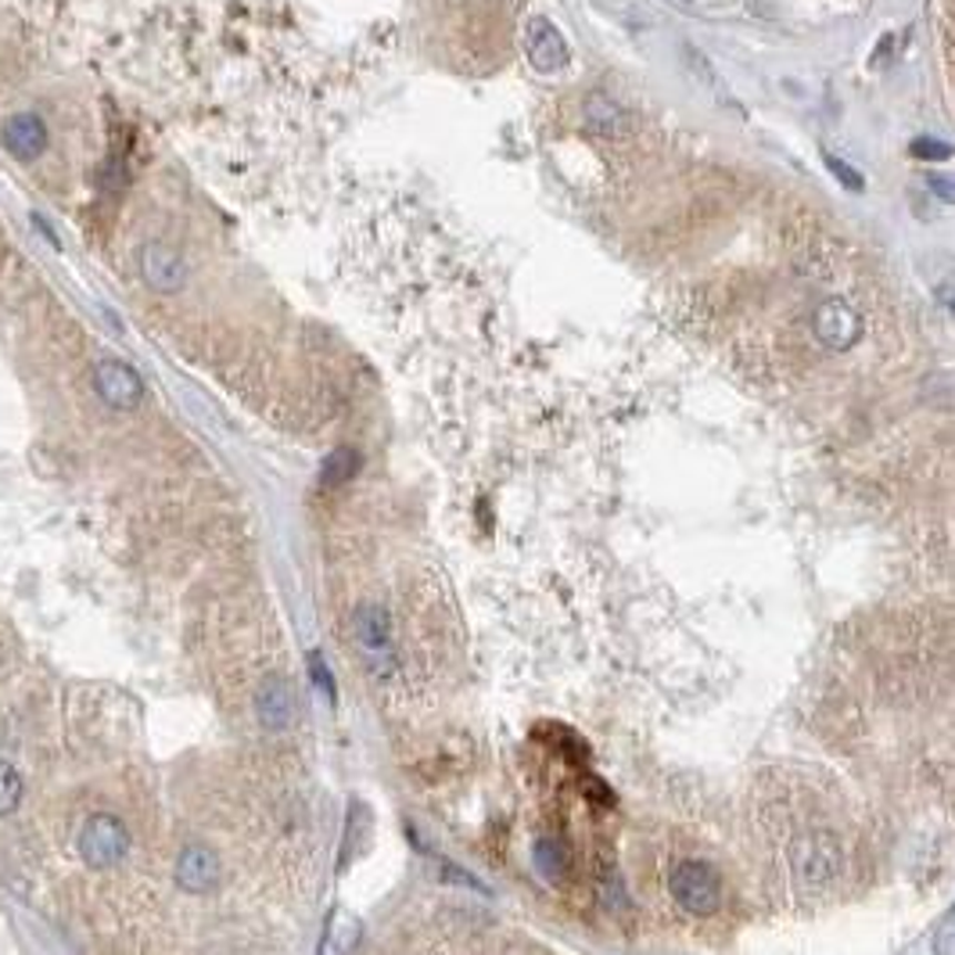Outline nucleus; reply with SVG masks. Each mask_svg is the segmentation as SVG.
Segmentation results:
<instances>
[{
  "instance_id": "f257e3e1",
  "label": "nucleus",
  "mask_w": 955,
  "mask_h": 955,
  "mask_svg": "<svg viewBox=\"0 0 955 955\" xmlns=\"http://www.w3.org/2000/svg\"><path fill=\"white\" fill-rule=\"evenodd\" d=\"M672 898L682 913L690 916H711L722 905V881L715 870L704 866V862H679L672 873Z\"/></svg>"
},
{
  "instance_id": "f03ea898",
  "label": "nucleus",
  "mask_w": 955,
  "mask_h": 955,
  "mask_svg": "<svg viewBox=\"0 0 955 955\" xmlns=\"http://www.w3.org/2000/svg\"><path fill=\"white\" fill-rule=\"evenodd\" d=\"M126 852H130V833L123 819L101 812L80 830V855L90 870H112L126 859Z\"/></svg>"
},
{
  "instance_id": "7ed1b4c3",
  "label": "nucleus",
  "mask_w": 955,
  "mask_h": 955,
  "mask_svg": "<svg viewBox=\"0 0 955 955\" xmlns=\"http://www.w3.org/2000/svg\"><path fill=\"white\" fill-rule=\"evenodd\" d=\"M94 388L112 409H133V406H141V399H144L141 374H136L130 363H123V359H98Z\"/></svg>"
},
{
  "instance_id": "20e7f679",
  "label": "nucleus",
  "mask_w": 955,
  "mask_h": 955,
  "mask_svg": "<svg viewBox=\"0 0 955 955\" xmlns=\"http://www.w3.org/2000/svg\"><path fill=\"white\" fill-rule=\"evenodd\" d=\"M525 54H528V62H532V69L539 72H560L571 62L568 40L560 37L557 26L550 19H542V14L528 19L525 26Z\"/></svg>"
},
{
  "instance_id": "39448f33",
  "label": "nucleus",
  "mask_w": 955,
  "mask_h": 955,
  "mask_svg": "<svg viewBox=\"0 0 955 955\" xmlns=\"http://www.w3.org/2000/svg\"><path fill=\"white\" fill-rule=\"evenodd\" d=\"M141 273L162 295H173L187 284V263L180 260V252H173L170 245H159V241L141 248Z\"/></svg>"
},
{
  "instance_id": "423d86ee",
  "label": "nucleus",
  "mask_w": 955,
  "mask_h": 955,
  "mask_svg": "<svg viewBox=\"0 0 955 955\" xmlns=\"http://www.w3.org/2000/svg\"><path fill=\"white\" fill-rule=\"evenodd\" d=\"M794 870H797V876H805V881H812V884L837 876L841 873V847H837V841L826 837V833L801 841L794 847Z\"/></svg>"
},
{
  "instance_id": "0eeeda50",
  "label": "nucleus",
  "mask_w": 955,
  "mask_h": 955,
  "mask_svg": "<svg viewBox=\"0 0 955 955\" xmlns=\"http://www.w3.org/2000/svg\"><path fill=\"white\" fill-rule=\"evenodd\" d=\"M176 884L191 891V894H205L220 884V859L212 847L202 844H191L180 852L176 859Z\"/></svg>"
},
{
  "instance_id": "6e6552de",
  "label": "nucleus",
  "mask_w": 955,
  "mask_h": 955,
  "mask_svg": "<svg viewBox=\"0 0 955 955\" xmlns=\"http://www.w3.org/2000/svg\"><path fill=\"white\" fill-rule=\"evenodd\" d=\"M0 141H4V148L11 151L14 159L33 162V159L43 155V148H48V126H43V119L33 115V112L11 115L4 123V130H0Z\"/></svg>"
},
{
  "instance_id": "1a4fd4ad",
  "label": "nucleus",
  "mask_w": 955,
  "mask_h": 955,
  "mask_svg": "<svg viewBox=\"0 0 955 955\" xmlns=\"http://www.w3.org/2000/svg\"><path fill=\"white\" fill-rule=\"evenodd\" d=\"M815 331L830 348H847V345H855L862 321L852 306H844V302H826V306L815 313Z\"/></svg>"
},
{
  "instance_id": "9d476101",
  "label": "nucleus",
  "mask_w": 955,
  "mask_h": 955,
  "mask_svg": "<svg viewBox=\"0 0 955 955\" xmlns=\"http://www.w3.org/2000/svg\"><path fill=\"white\" fill-rule=\"evenodd\" d=\"M356 640L363 647V654L370 661H385L392 654V621L388 611L377 608V603H367L359 608L356 614Z\"/></svg>"
},
{
  "instance_id": "9b49d317",
  "label": "nucleus",
  "mask_w": 955,
  "mask_h": 955,
  "mask_svg": "<svg viewBox=\"0 0 955 955\" xmlns=\"http://www.w3.org/2000/svg\"><path fill=\"white\" fill-rule=\"evenodd\" d=\"M255 708H260V722L266 730L281 733L295 719V693L284 679H266L260 697H255Z\"/></svg>"
},
{
  "instance_id": "f8f14e48",
  "label": "nucleus",
  "mask_w": 955,
  "mask_h": 955,
  "mask_svg": "<svg viewBox=\"0 0 955 955\" xmlns=\"http://www.w3.org/2000/svg\"><path fill=\"white\" fill-rule=\"evenodd\" d=\"M359 453L353 446H342L335 449L331 457L324 460V471H321V485L324 489H335V485H345L353 475H359Z\"/></svg>"
},
{
  "instance_id": "ddd939ff",
  "label": "nucleus",
  "mask_w": 955,
  "mask_h": 955,
  "mask_svg": "<svg viewBox=\"0 0 955 955\" xmlns=\"http://www.w3.org/2000/svg\"><path fill=\"white\" fill-rule=\"evenodd\" d=\"M621 119H626V112H621L618 104L608 101V98H593L586 104V123L593 130H600V133H618Z\"/></svg>"
},
{
  "instance_id": "4468645a",
  "label": "nucleus",
  "mask_w": 955,
  "mask_h": 955,
  "mask_svg": "<svg viewBox=\"0 0 955 955\" xmlns=\"http://www.w3.org/2000/svg\"><path fill=\"white\" fill-rule=\"evenodd\" d=\"M22 801V776L11 762H0V815H11Z\"/></svg>"
},
{
  "instance_id": "2eb2a0df",
  "label": "nucleus",
  "mask_w": 955,
  "mask_h": 955,
  "mask_svg": "<svg viewBox=\"0 0 955 955\" xmlns=\"http://www.w3.org/2000/svg\"><path fill=\"white\" fill-rule=\"evenodd\" d=\"M309 672H313V687H316V690H321V693L327 697V701H331V704H335V697H338V687H335V675H331V669H327V664H324V658H321V654H316V650H313V654H309Z\"/></svg>"
},
{
  "instance_id": "dca6fc26",
  "label": "nucleus",
  "mask_w": 955,
  "mask_h": 955,
  "mask_svg": "<svg viewBox=\"0 0 955 955\" xmlns=\"http://www.w3.org/2000/svg\"><path fill=\"white\" fill-rule=\"evenodd\" d=\"M536 866H539L546 876H550V881H557L560 870H565V859H560V852H557L553 844H546V841H542V844L536 847Z\"/></svg>"
},
{
  "instance_id": "f3484780",
  "label": "nucleus",
  "mask_w": 955,
  "mask_h": 955,
  "mask_svg": "<svg viewBox=\"0 0 955 955\" xmlns=\"http://www.w3.org/2000/svg\"><path fill=\"white\" fill-rule=\"evenodd\" d=\"M913 155L916 159H948L952 148L945 141H931V136H920V141L913 144Z\"/></svg>"
},
{
  "instance_id": "a211bd4d",
  "label": "nucleus",
  "mask_w": 955,
  "mask_h": 955,
  "mask_svg": "<svg viewBox=\"0 0 955 955\" xmlns=\"http://www.w3.org/2000/svg\"><path fill=\"white\" fill-rule=\"evenodd\" d=\"M826 165H830V173L841 180L844 187H852V191H862V176L852 170V165H844L841 159H833V155H826Z\"/></svg>"
},
{
  "instance_id": "6ab92c4d",
  "label": "nucleus",
  "mask_w": 955,
  "mask_h": 955,
  "mask_svg": "<svg viewBox=\"0 0 955 955\" xmlns=\"http://www.w3.org/2000/svg\"><path fill=\"white\" fill-rule=\"evenodd\" d=\"M687 4H690V0H687Z\"/></svg>"
}]
</instances>
